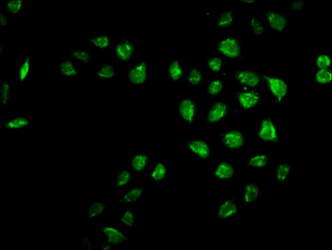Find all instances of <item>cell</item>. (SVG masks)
Masks as SVG:
<instances>
[{"label":"cell","mask_w":332,"mask_h":250,"mask_svg":"<svg viewBox=\"0 0 332 250\" xmlns=\"http://www.w3.org/2000/svg\"><path fill=\"white\" fill-rule=\"evenodd\" d=\"M262 82L267 86L276 105L280 106L289 93V85L284 79L277 76L260 72Z\"/></svg>","instance_id":"obj_1"},{"label":"cell","mask_w":332,"mask_h":250,"mask_svg":"<svg viewBox=\"0 0 332 250\" xmlns=\"http://www.w3.org/2000/svg\"><path fill=\"white\" fill-rule=\"evenodd\" d=\"M216 51L221 55L232 60H241L242 49L238 39L233 36L223 37L217 42Z\"/></svg>","instance_id":"obj_2"},{"label":"cell","mask_w":332,"mask_h":250,"mask_svg":"<svg viewBox=\"0 0 332 250\" xmlns=\"http://www.w3.org/2000/svg\"><path fill=\"white\" fill-rule=\"evenodd\" d=\"M232 78L242 89H257L262 82L260 72L246 68L236 70L232 72Z\"/></svg>","instance_id":"obj_3"},{"label":"cell","mask_w":332,"mask_h":250,"mask_svg":"<svg viewBox=\"0 0 332 250\" xmlns=\"http://www.w3.org/2000/svg\"><path fill=\"white\" fill-rule=\"evenodd\" d=\"M238 104L240 108L245 110L255 108L261 105L264 99L257 89H242L235 92Z\"/></svg>","instance_id":"obj_4"},{"label":"cell","mask_w":332,"mask_h":250,"mask_svg":"<svg viewBox=\"0 0 332 250\" xmlns=\"http://www.w3.org/2000/svg\"><path fill=\"white\" fill-rule=\"evenodd\" d=\"M222 146L230 151H237L245 144V137L238 129L232 128L221 133L218 136Z\"/></svg>","instance_id":"obj_5"},{"label":"cell","mask_w":332,"mask_h":250,"mask_svg":"<svg viewBox=\"0 0 332 250\" xmlns=\"http://www.w3.org/2000/svg\"><path fill=\"white\" fill-rule=\"evenodd\" d=\"M149 70L147 63L142 59L131 65L127 72L128 82L133 86H141L147 81Z\"/></svg>","instance_id":"obj_6"},{"label":"cell","mask_w":332,"mask_h":250,"mask_svg":"<svg viewBox=\"0 0 332 250\" xmlns=\"http://www.w3.org/2000/svg\"><path fill=\"white\" fill-rule=\"evenodd\" d=\"M177 113L182 121L189 125L194 124L197 111V104L191 97L183 98L177 105Z\"/></svg>","instance_id":"obj_7"},{"label":"cell","mask_w":332,"mask_h":250,"mask_svg":"<svg viewBox=\"0 0 332 250\" xmlns=\"http://www.w3.org/2000/svg\"><path fill=\"white\" fill-rule=\"evenodd\" d=\"M258 137L263 142L277 143L279 142L278 129L272 118H264L260 123Z\"/></svg>","instance_id":"obj_8"},{"label":"cell","mask_w":332,"mask_h":250,"mask_svg":"<svg viewBox=\"0 0 332 250\" xmlns=\"http://www.w3.org/2000/svg\"><path fill=\"white\" fill-rule=\"evenodd\" d=\"M229 111L228 104L222 101H217L213 103L208 108L205 120L209 125H215L225 119Z\"/></svg>","instance_id":"obj_9"},{"label":"cell","mask_w":332,"mask_h":250,"mask_svg":"<svg viewBox=\"0 0 332 250\" xmlns=\"http://www.w3.org/2000/svg\"><path fill=\"white\" fill-rule=\"evenodd\" d=\"M100 232L106 239V242L114 246L120 245L131 241V239L116 226H101Z\"/></svg>","instance_id":"obj_10"},{"label":"cell","mask_w":332,"mask_h":250,"mask_svg":"<svg viewBox=\"0 0 332 250\" xmlns=\"http://www.w3.org/2000/svg\"><path fill=\"white\" fill-rule=\"evenodd\" d=\"M115 52L116 57L119 61L129 62L134 58L136 48L131 39L122 38L116 44Z\"/></svg>","instance_id":"obj_11"},{"label":"cell","mask_w":332,"mask_h":250,"mask_svg":"<svg viewBox=\"0 0 332 250\" xmlns=\"http://www.w3.org/2000/svg\"><path fill=\"white\" fill-rule=\"evenodd\" d=\"M267 23L272 31L283 33L289 24V18L272 9H267L265 17Z\"/></svg>","instance_id":"obj_12"},{"label":"cell","mask_w":332,"mask_h":250,"mask_svg":"<svg viewBox=\"0 0 332 250\" xmlns=\"http://www.w3.org/2000/svg\"><path fill=\"white\" fill-rule=\"evenodd\" d=\"M185 146L191 154L203 161H206L211 155V146L203 140H190L185 143Z\"/></svg>","instance_id":"obj_13"},{"label":"cell","mask_w":332,"mask_h":250,"mask_svg":"<svg viewBox=\"0 0 332 250\" xmlns=\"http://www.w3.org/2000/svg\"><path fill=\"white\" fill-rule=\"evenodd\" d=\"M238 214L239 208L236 199L231 197L224 200L219 205L217 216L219 219L225 220L235 217Z\"/></svg>","instance_id":"obj_14"},{"label":"cell","mask_w":332,"mask_h":250,"mask_svg":"<svg viewBox=\"0 0 332 250\" xmlns=\"http://www.w3.org/2000/svg\"><path fill=\"white\" fill-rule=\"evenodd\" d=\"M260 195V186L256 183L250 182L244 186L242 193L243 203L250 206L256 203Z\"/></svg>","instance_id":"obj_15"},{"label":"cell","mask_w":332,"mask_h":250,"mask_svg":"<svg viewBox=\"0 0 332 250\" xmlns=\"http://www.w3.org/2000/svg\"><path fill=\"white\" fill-rule=\"evenodd\" d=\"M144 188L142 186H135L117 199L120 204L132 205L138 203L142 198Z\"/></svg>","instance_id":"obj_16"},{"label":"cell","mask_w":332,"mask_h":250,"mask_svg":"<svg viewBox=\"0 0 332 250\" xmlns=\"http://www.w3.org/2000/svg\"><path fill=\"white\" fill-rule=\"evenodd\" d=\"M235 174V168L230 162L221 161L215 168L213 175L214 178L221 181H226L232 178Z\"/></svg>","instance_id":"obj_17"},{"label":"cell","mask_w":332,"mask_h":250,"mask_svg":"<svg viewBox=\"0 0 332 250\" xmlns=\"http://www.w3.org/2000/svg\"><path fill=\"white\" fill-rule=\"evenodd\" d=\"M58 73L64 77L74 78L80 77L81 72L75 63L70 59H66L57 66Z\"/></svg>","instance_id":"obj_18"},{"label":"cell","mask_w":332,"mask_h":250,"mask_svg":"<svg viewBox=\"0 0 332 250\" xmlns=\"http://www.w3.org/2000/svg\"><path fill=\"white\" fill-rule=\"evenodd\" d=\"M33 65L32 55H26L17 69V78L19 83H23L27 81L32 73Z\"/></svg>","instance_id":"obj_19"},{"label":"cell","mask_w":332,"mask_h":250,"mask_svg":"<svg viewBox=\"0 0 332 250\" xmlns=\"http://www.w3.org/2000/svg\"><path fill=\"white\" fill-rule=\"evenodd\" d=\"M168 75L170 81L173 83H177L182 81L184 71L178 59L174 58L168 63Z\"/></svg>","instance_id":"obj_20"},{"label":"cell","mask_w":332,"mask_h":250,"mask_svg":"<svg viewBox=\"0 0 332 250\" xmlns=\"http://www.w3.org/2000/svg\"><path fill=\"white\" fill-rule=\"evenodd\" d=\"M29 123V118L26 116H18L7 119L4 126L9 131H21L27 128Z\"/></svg>","instance_id":"obj_21"},{"label":"cell","mask_w":332,"mask_h":250,"mask_svg":"<svg viewBox=\"0 0 332 250\" xmlns=\"http://www.w3.org/2000/svg\"><path fill=\"white\" fill-rule=\"evenodd\" d=\"M150 161V157L143 153L135 154L131 160V166L134 171L137 173H141L147 168Z\"/></svg>","instance_id":"obj_22"},{"label":"cell","mask_w":332,"mask_h":250,"mask_svg":"<svg viewBox=\"0 0 332 250\" xmlns=\"http://www.w3.org/2000/svg\"><path fill=\"white\" fill-rule=\"evenodd\" d=\"M106 209V203L103 201H94L90 203L86 209V218L91 221L102 215Z\"/></svg>","instance_id":"obj_23"},{"label":"cell","mask_w":332,"mask_h":250,"mask_svg":"<svg viewBox=\"0 0 332 250\" xmlns=\"http://www.w3.org/2000/svg\"><path fill=\"white\" fill-rule=\"evenodd\" d=\"M132 177L130 169L123 168L119 170L115 178L114 191L128 186L131 182Z\"/></svg>","instance_id":"obj_24"},{"label":"cell","mask_w":332,"mask_h":250,"mask_svg":"<svg viewBox=\"0 0 332 250\" xmlns=\"http://www.w3.org/2000/svg\"><path fill=\"white\" fill-rule=\"evenodd\" d=\"M89 42L94 48L98 49L107 50L112 45V38L109 34H97L91 38Z\"/></svg>","instance_id":"obj_25"},{"label":"cell","mask_w":332,"mask_h":250,"mask_svg":"<svg viewBox=\"0 0 332 250\" xmlns=\"http://www.w3.org/2000/svg\"><path fill=\"white\" fill-rule=\"evenodd\" d=\"M167 168L164 162L161 161L156 162L152 169L151 179L156 183H160L167 178Z\"/></svg>","instance_id":"obj_26"},{"label":"cell","mask_w":332,"mask_h":250,"mask_svg":"<svg viewBox=\"0 0 332 250\" xmlns=\"http://www.w3.org/2000/svg\"><path fill=\"white\" fill-rule=\"evenodd\" d=\"M116 75L115 67L111 64H105L96 71L95 77L100 81H112Z\"/></svg>","instance_id":"obj_27"},{"label":"cell","mask_w":332,"mask_h":250,"mask_svg":"<svg viewBox=\"0 0 332 250\" xmlns=\"http://www.w3.org/2000/svg\"><path fill=\"white\" fill-rule=\"evenodd\" d=\"M235 18L233 13L230 10H225L219 14L217 18V27L218 28H229L235 23Z\"/></svg>","instance_id":"obj_28"},{"label":"cell","mask_w":332,"mask_h":250,"mask_svg":"<svg viewBox=\"0 0 332 250\" xmlns=\"http://www.w3.org/2000/svg\"><path fill=\"white\" fill-rule=\"evenodd\" d=\"M224 89L223 80L220 78H215L210 80L206 87V91L209 96L216 97L223 92Z\"/></svg>","instance_id":"obj_29"},{"label":"cell","mask_w":332,"mask_h":250,"mask_svg":"<svg viewBox=\"0 0 332 250\" xmlns=\"http://www.w3.org/2000/svg\"><path fill=\"white\" fill-rule=\"evenodd\" d=\"M12 96V85L6 80H2L0 87V105L6 107L11 101Z\"/></svg>","instance_id":"obj_30"},{"label":"cell","mask_w":332,"mask_h":250,"mask_svg":"<svg viewBox=\"0 0 332 250\" xmlns=\"http://www.w3.org/2000/svg\"><path fill=\"white\" fill-rule=\"evenodd\" d=\"M269 161V157L268 155L259 153L250 157L248 161V165L252 168L262 169L268 166Z\"/></svg>","instance_id":"obj_31"},{"label":"cell","mask_w":332,"mask_h":250,"mask_svg":"<svg viewBox=\"0 0 332 250\" xmlns=\"http://www.w3.org/2000/svg\"><path fill=\"white\" fill-rule=\"evenodd\" d=\"M70 55L76 61L83 65H90L92 56L90 53L85 49H74Z\"/></svg>","instance_id":"obj_32"},{"label":"cell","mask_w":332,"mask_h":250,"mask_svg":"<svg viewBox=\"0 0 332 250\" xmlns=\"http://www.w3.org/2000/svg\"><path fill=\"white\" fill-rule=\"evenodd\" d=\"M291 171V166L286 162L278 165L276 171L277 181L281 184H284L287 181Z\"/></svg>","instance_id":"obj_33"},{"label":"cell","mask_w":332,"mask_h":250,"mask_svg":"<svg viewBox=\"0 0 332 250\" xmlns=\"http://www.w3.org/2000/svg\"><path fill=\"white\" fill-rule=\"evenodd\" d=\"M203 81V73L198 67H192L189 69L186 77V81L190 86H199Z\"/></svg>","instance_id":"obj_34"},{"label":"cell","mask_w":332,"mask_h":250,"mask_svg":"<svg viewBox=\"0 0 332 250\" xmlns=\"http://www.w3.org/2000/svg\"><path fill=\"white\" fill-rule=\"evenodd\" d=\"M249 28L251 32L257 36L265 35L266 28L256 15L250 18Z\"/></svg>","instance_id":"obj_35"},{"label":"cell","mask_w":332,"mask_h":250,"mask_svg":"<svg viewBox=\"0 0 332 250\" xmlns=\"http://www.w3.org/2000/svg\"><path fill=\"white\" fill-rule=\"evenodd\" d=\"M223 59L219 56H216L210 58L207 62V66L209 71L214 74L221 72L223 67Z\"/></svg>","instance_id":"obj_36"},{"label":"cell","mask_w":332,"mask_h":250,"mask_svg":"<svg viewBox=\"0 0 332 250\" xmlns=\"http://www.w3.org/2000/svg\"><path fill=\"white\" fill-rule=\"evenodd\" d=\"M23 1H9L5 3L4 8L6 12L12 16L18 15L24 9Z\"/></svg>","instance_id":"obj_37"},{"label":"cell","mask_w":332,"mask_h":250,"mask_svg":"<svg viewBox=\"0 0 332 250\" xmlns=\"http://www.w3.org/2000/svg\"><path fill=\"white\" fill-rule=\"evenodd\" d=\"M135 213L133 209H126L119 218L120 223L128 228L132 229L134 226Z\"/></svg>","instance_id":"obj_38"},{"label":"cell","mask_w":332,"mask_h":250,"mask_svg":"<svg viewBox=\"0 0 332 250\" xmlns=\"http://www.w3.org/2000/svg\"><path fill=\"white\" fill-rule=\"evenodd\" d=\"M316 82L320 85H328L332 83V74L330 69L318 70L315 74Z\"/></svg>","instance_id":"obj_39"},{"label":"cell","mask_w":332,"mask_h":250,"mask_svg":"<svg viewBox=\"0 0 332 250\" xmlns=\"http://www.w3.org/2000/svg\"><path fill=\"white\" fill-rule=\"evenodd\" d=\"M315 65L318 70L329 69L331 66V59L329 55L320 54L315 59Z\"/></svg>","instance_id":"obj_40"},{"label":"cell","mask_w":332,"mask_h":250,"mask_svg":"<svg viewBox=\"0 0 332 250\" xmlns=\"http://www.w3.org/2000/svg\"><path fill=\"white\" fill-rule=\"evenodd\" d=\"M306 3L305 1H292L290 4L291 11L295 12H301L306 7Z\"/></svg>","instance_id":"obj_41"},{"label":"cell","mask_w":332,"mask_h":250,"mask_svg":"<svg viewBox=\"0 0 332 250\" xmlns=\"http://www.w3.org/2000/svg\"><path fill=\"white\" fill-rule=\"evenodd\" d=\"M93 243L88 238H83L81 242V248L83 250H92Z\"/></svg>","instance_id":"obj_42"},{"label":"cell","mask_w":332,"mask_h":250,"mask_svg":"<svg viewBox=\"0 0 332 250\" xmlns=\"http://www.w3.org/2000/svg\"><path fill=\"white\" fill-rule=\"evenodd\" d=\"M0 19H1V27H7L8 26V20L4 13H1V18H0Z\"/></svg>","instance_id":"obj_43"},{"label":"cell","mask_w":332,"mask_h":250,"mask_svg":"<svg viewBox=\"0 0 332 250\" xmlns=\"http://www.w3.org/2000/svg\"><path fill=\"white\" fill-rule=\"evenodd\" d=\"M114 248V246L111 245L106 241L103 243L102 245L100 247V249L101 250H112Z\"/></svg>","instance_id":"obj_44"},{"label":"cell","mask_w":332,"mask_h":250,"mask_svg":"<svg viewBox=\"0 0 332 250\" xmlns=\"http://www.w3.org/2000/svg\"><path fill=\"white\" fill-rule=\"evenodd\" d=\"M239 2H242V3H249V4H251V3H256L257 2L256 1H239Z\"/></svg>","instance_id":"obj_45"}]
</instances>
